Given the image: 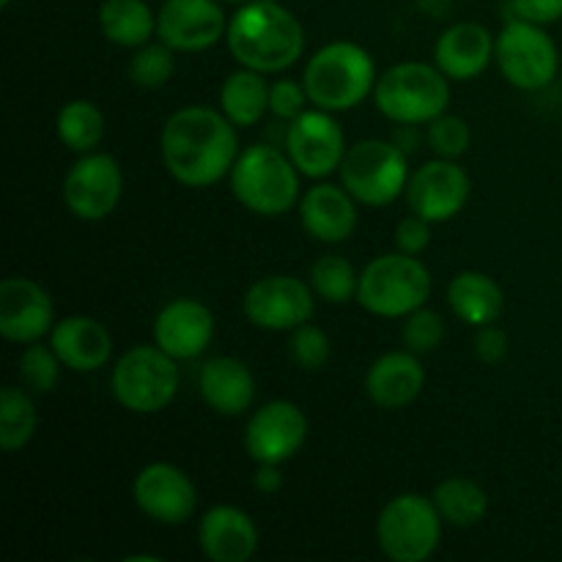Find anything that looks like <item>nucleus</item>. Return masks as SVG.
Masks as SVG:
<instances>
[{
  "label": "nucleus",
  "mask_w": 562,
  "mask_h": 562,
  "mask_svg": "<svg viewBox=\"0 0 562 562\" xmlns=\"http://www.w3.org/2000/svg\"><path fill=\"white\" fill-rule=\"evenodd\" d=\"M162 165L173 181L190 190H206L228 179L239 159V126L220 108L187 104L168 115L159 135Z\"/></svg>",
  "instance_id": "nucleus-1"
},
{
  "label": "nucleus",
  "mask_w": 562,
  "mask_h": 562,
  "mask_svg": "<svg viewBox=\"0 0 562 562\" xmlns=\"http://www.w3.org/2000/svg\"><path fill=\"white\" fill-rule=\"evenodd\" d=\"M225 44L231 58L245 69L280 75L305 53V27L283 3L247 0L228 20Z\"/></svg>",
  "instance_id": "nucleus-2"
},
{
  "label": "nucleus",
  "mask_w": 562,
  "mask_h": 562,
  "mask_svg": "<svg viewBox=\"0 0 562 562\" xmlns=\"http://www.w3.org/2000/svg\"><path fill=\"white\" fill-rule=\"evenodd\" d=\"M376 60L355 42H329L307 58L302 82L313 108L329 113L355 110L373 97L376 88Z\"/></svg>",
  "instance_id": "nucleus-3"
},
{
  "label": "nucleus",
  "mask_w": 562,
  "mask_h": 562,
  "mask_svg": "<svg viewBox=\"0 0 562 562\" xmlns=\"http://www.w3.org/2000/svg\"><path fill=\"white\" fill-rule=\"evenodd\" d=\"M302 173L285 148L252 143L241 148L231 170V192L247 212L258 217H280L300 203Z\"/></svg>",
  "instance_id": "nucleus-4"
},
{
  "label": "nucleus",
  "mask_w": 562,
  "mask_h": 562,
  "mask_svg": "<svg viewBox=\"0 0 562 562\" xmlns=\"http://www.w3.org/2000/svg\"><path fill=\"white\" fill-rule=\"evenodd\" d=\"M373 104L393 124H431L450 108V77L437 64L401 60L379 75Z\"/></svg>",
  "instance_id": "nucleus-5"
},
{
  "label": "nucleus",
  "mask_w": 562,
  "mask_h": 562,
  "mask_svg": "<svg viewBox=\"0 0 562 562\" xmlns=\"http://www.w3.org/2000/svg\"><path fill=\"white\" fill-rule=\"evenodd\" d=\"M434 294V278L420 256L384 252L360 272L357 302L366 313L379 318H406L417 307L428 305Z\"/></svg>",
  "instance_id": "nucleus-6"
},
{
  "label": "nucleus",
  "mask_w": 562,
  "mask_h": 562,
  "mask_svg": "<svg viewBox=\"0 0 562 562\" xmlns=\"http://www.w3.org/2000/svg\"><path fill=\"white\" fill-rule=\"evenodd\" d=\"M338 176L360 206L384 209L404 198L412 170L398 143L366 137L346 148Z\"/></svg>",
  "instance_id": "nucleus-7"
},
{
  "label": "nucleus",
  "mask_w": 562,
  "mask_h": 562,
  "mask_svg": "<svg viewBox=\"0 0 562 562\" xmlns=\"http://www.w3.org/2000/svg\"><path fill=\"white\" fill-rule=\"evenodd\" d=\"M179 360L165 355L157 344L132 346L115 360L110 393L132 415H157L179 395Z\"/></svg>",
  "instance_id": "nucleus-8"
},
{
  "label": "nucleus",
  "mask_w": 562,
  "mask_h": 562,
  "mask_svg": "<svg viewBox=\"0 0 562 562\" xmlns=\"http://www.w3.org/2000/svg\"><path fill=\"white\" fill-rule=\"evenodd\" d=\"M442 527L431 497L406 492L379 510L376 543L390 562H426L437 554Z\"/></svg>",
  "instance_id": "nucleus-9"
},
{
  "label": "nucleus",
  "mask_w": 562,
  "mask_h": 562,
  "mask_svg": "<svg viewBox=\"0 0 562 562\" xmlns=\"http://www.w3.org/2000/svg\"><path fill=\"white\" fill-rule=\"evenodd\" d=\"M494 64L503 71L505 80L519 91H541V88L552 86V80L558 77L560 53L543 25L510 16L503 31L497 33Z\"/></svg>",
  "instance_id": "nucleus-10"
},
{
  "label": "nucleus",
  "mask_w": 562,
  "mask_h": 562,
  "mask_svg": "<svg viewBox=\"0 0 562 562\" xmlns=\"http://www.w3.org/2000/svg\"><path fill=\"white\" fill-rule=\"evenodd\" d=\"M311 283L294 274H267L247 285L241 296V313L256 329L267 333H291L300 324L311 322L316 313Z\"/></svg>",
  "instance_id": "nucleus-11"
},
{
  "label": "nucleus",
  "mask_w": 562,
  "mask_h": 562,
  "mask_svg": "<svg viewBox=\"0 0 562 562\" xmlns=\"http://www.w3.org/2000/svg\"><path fill=\"white\" fill-rule=\"evenodd\" d=\"M60 195L71 217L82 223L108 220L124 195V170L119 159L104 151L80 154V159L66 173Z\"/></svg>",
  "instance_id": "nucleus-12"
},
{
  "label": "nucleus",
  "mask_w": 562,
  "mask_h": 562,
  "mask_svg": "<svg viewBox=\"0 0 562 562\" xmlns=\"http://www.w3.org/2000/svg\"><path fill=\"white\" fill-rule=\"evenodd\" d=\"M346 135L335 113L322 108H307L285 130V154L302 179L324 181L338 173L346 157Z\"/></svg>",
  "instance_id": "nucleus-13"
},
{
  "label": "nucleus",
  "mask_w": 562,
  "mask_h": 562,
  "mask_svg": "<svg viewBox=\"0 0 562 562\" xmlns=\"http://www.w3.org/2000/svg\"><path fill=\"white\" fill-rule=\"evenodd\" d=\"M307 415L289 398L258 406L245 426V450L256 464H289L307 442Z\"/></svg>",
  "instance_id": "nucleus-14"
},
{
  "label": "nucleus",
  "mask_w": 562,
  "mask_h": 562,
  "mask_svg": "<svg viewBox=\"0 0 562 562\" xmlns=\"http://www.w3.org/2000/svg\"><path fill=\"white\" fill-rule=\"evenodd\" d=\"M472 195V179L459 159H428L406 184V206L412 214H420L428 223H448L459 217Z\"/></svg>",
  "instance_id": "nucleus-15"
},
{
  "label": "nucleus",
  "mask_w": 562,
  "mask_h": 562,
  "mask_svg": "<svg viewBox=\"0 0 562 562\" xmlns=\"http://www.w3.org/2000/svg\"><path fill=\"white\" fill-rule=\"evenodd\" d=\"M137 510L157 525H184L198 510V486L181 467L151 461L132 481Z\"/></svg>",
  "instance_id": "nucleus-16"
},
{
  "label": "nucleus",
  "mask_w": 562,
  "mask_h": 562,
  "mask_svg": "<svg viewBox=\"0 0 562 562\" xmlns=\"http://www.w3.org/2000/svg\"><path fill=\"white\" fill-rule=\"evenodd\" d=\"M228 31L220 0H162L157 11V38L176 53H203Z\"/></svg>",
  "instance_id": "nucleus-17"
},
{
  "label": "nucleus",
  "mask_w": 562,
  "mask_h": 562,
  "mask_svg": "<svg viewBox=\"0 0 562 562\" xmlns=\"http://www.w3.org/2000/svg\"><path fill=\"white\" fill-rule=\"evenodd\" d=\"M55 302L33 278H5L0 283V335L9 344H36L55 327Z\"/></svg>",
  "instance_id": "nucleus-18"
},
{
  "label": "nucleus",
  "mask_w": 562,
  "mask_h": 562,
  "mask_svg": "<svg viewBox=\"0 0 562 562\" xmlns=\"http://www.w3.org/2000/svg\"><path fill=\"white\" fill-rule=\"evenodd\" d=\"M154 344L173 360H198L214 340V313L206 302L179 296L159 307L151 324Z\"/></svg>",
  "instance_id": "nucleus-19"
},
{
  "label": "nucleus",
  "mask_w": 562,
  "mask_h": 562,
  "mask_svg": "<svg viewBox=\"0 0 562 562\" xmlns=\"http://www.w3.org/2000/svg\"><path fill=\"white\" fill-rule=\"evenodd\" d=\"M360 203L349 195L344 184L333 181H316L296 203L300 212V225L311 239L322 245H340L351 239L360 223Z\"/></svg>",
  "instance_id": "nucleus-20"
},
{
  "label": "nucleus",
  "mask_w": 562,
  "mask_h": 562,
  "mask_svg": "<svg viewBox=\"0 0 562 562\" xmlns=\"http://www.w3.org/2000/svg\"><path fill=\"white\" fill-rule=\"evenodd\" d=\"M426 390V368L409 349L376 357L366 371V395L379 409H406Z\"/></svg>",
  "instance_id": "nucleus-21"
},
{
  "label": "nucleus",
  "mask_w": 562,
  "mask_h": 562,
  "mask_svg": "<svg viewBox=\"0 0 562 562\" xmlns=\"http://www.w3.org/2000/svg\"><path fill=\"white\" fill-rule=\"evenodd\" d=\"M198 547L212 562H247L258 552V527L236 505H214L198 521Z\"/></svg>",
  "instance_id": "nucleus-22"
},
{
  "label": "nucleus",
  "mask_w": 562,
  "mask_h": 562,
  "mask_svg": "<svg viewBox=\"0 0 562 562\" xmlns=\"http://www.w3.org/2000/svg\"><path fill=\"white\" fill-rule=\"evenodd\" d=\"M49 346L60 357L66 371L75 373H97L113 357V335L99 318L75 316L58 318L49 333Z\"/></svg>",
  "instance_id": "nucleus-23"
},
{
  "label": "nucleus",
  "mask_w": 562,
  "mask_h": 562,
  "mask_svg": "<svg viewBox=\"0 0 562 562\" xmlns=\"http://www.w3.org/2000/svg\"><path fill=\"white\" fill-rule=\"evenodd\" d=\"M497 36L481 22H456L434 44V64L450 80L470 82L494 64Z\"/></svg>",
  "instance_id": "nucleus-24"
},
{
  "label": "nucleus",
  "mask_w": 562,
  "mask_h": 562,
  "mask_svg": "<svg viewBox=\"0 0 562 562\" xmlns=\"http://www.w3.org/2000/svg\"><path fill=\"white\" fill-rule=\"evenodd\" d=\"M203 404L220 417H241L256 404V376L239 357H212L198 373Z\"/></svg>",
  "instance_id": "nucleus-25"
},
{
  "label": "nucleus",
  "mask_w": 562,
  "mask_h": 562,
  "mask_svg": "<svg viewBox=\"0 0 562 562\" xmlns=\"http://www.w3.org/2000/svg\"><path fill=\"white\" fill-rule=\"evenodd\" d=\"M448 305L470 327L497 324L505 311V291L492 274L464 269L448 283Z\"/></svg>",
  "instance_id": "nucleus-26"
},
{
  "label": "nucleus",
  "mask_w": 562,
  "mask_h": 562,
  "mask_svg": "<svg viewBox=\"0 0 562 562\" xmlns=\"http://www.w3.org/2000/svg\"><path fill=\"white\" fill-rule=\"evenodd\" d=\"M269 86L272 82H267V75L239 66L225 77L223 88H220V110L231 124H236L239 130H250V126L261 124L263 115L269 113Z\"/></svg>",
  "instance_id": "nucleus-27"
},
{
  "label": "nucleus",
  "mask_w": 562,
  "mask_h": 562,
  "mask_svg": "<svg viewBox=\"0 0 562 562\" xmlns=\"http://www.w3.org/2000/svg\"><path fill=\"white\" fill-rule=\"evenodd\" d=\"M99 31L115 47L137 49L157 36V14L146 0H102Z\"/></svg>",
  "instance_id": "nucleus-28"
},
{
  "label": "nucleus",
  "mask_w": 562,
  "mask_h": 562,
  "mask_svg": "<svg viewBox=\"0 0 562 562\" xmlns=\"http://www.w3.org/2000/svg\"><path fill=\"white\" fill-rule=\"evenodd\" d=\"M439 516L450 527H475L486 519L488 514V494L477 481L464 475H450L434 486L431 494Z\"/></svg>",
  "instance_id": "nucleus-29"
},
{
  "label": "nucleus",
  "mask_w": 562,
  "mask_h": 562,
  "mask_svg": "<svg viewBox=\"0 0 562 562\" xmlns=\"http://www.w3.org/2000/svg\"><path fill=\"white\" fill-rule=\"evenodd\" d=\"M108 121L104 113L88 99H71L55 115V135L60 146L75 154H91L102 146Z\"/></svg>",
  "instance_id": "nucleus-30"
},
{
  "label": "nucleus",
  "mask_w": 562,
  "mask_h": 562,
  "mask_svg": "<svg viewBox=\"0 0 562 562\" xmlns=\"http://www.w3.org/2000/svg\"><path fill=\"white\" fill-rule=\"evenodd\" d=\"M38 412L33 404L31 393L22 387H3L0 393V448L5 453L27 448L31 439L36 437Z\"/></svg>",
  "instance_id": "nucleus-31"
},
{
  "label": "nucleus",
  "mask_w": 562,
  "mask_h": 562,
  "mask_svg": "<svg viewBox=\"0 0 562 562\" xmlns=\"http://www.w3.org/2000/svg\"><path fill=\"white\" fill-rule=\"evenodd\" d=\"M307 283H311L313 294L327 302V305H346V302L357 300L360 272H357L349 258L322 256L318 261H313Z\"/></svg>",
  "instance_id": "nucleus-32"
},
{
  "label": "nucleus",
  "mask_w": 562,
  "mask_h": 562,
  "mask_svg": "<svg viewBox=\"0 0 562 562\" xmlns=\"http://www.w3.org/2000/svg\"><path fill=\"white\" fill-rule=\"evenodd\" d=\"M176 71V49L168 47L165 42H148L143 47L132 49L130 66H126V75H130L132 86L146 88V91H159L170 82Z\"/></svg>",
  "instance_id": "nucleus-33"
},
{
  "label": "nucleus",
  "mask_w": 562,
  "mask_h": 562,
  "mask_svg": "<svg viewBox=\"0 0 562 562\" xmlns=\"http://www.w3.org/2000/svg\"><path fill=\"white\" fill-rule=\"evenodd\" d=\"M16 366H20L16 371H20V379L25 382V387L38 395L53 393L60 382V371H64V362H60V357L55 355L53 346L49 344L44 346L42 340L27 344L25 349H22L20 362H16Z\"/></svg>",
  "instance_id": "nucleus-34"
},
{
  "label": "nucleus",
  "mask_w": 562,
  "mask_h": 562,
  "mask_svg": "<svg viewBox=\"0 0 562 562\" xmlns=\"http://www.w3.org/2000/svg\"><path fill=\"white\" fill-rule=\"evenodd\" d=\"M329 355H333V344H329V335L318 324L305 322L296 329H291L289 357L294 360L296 368L318 371L322 366H327Z\"/></svg>",
  "instance_id": "nucleus-35"
},
{
  "label": "nucleus",
  "mask_w": 562,
  "mask_h": 562,
  "mask_svg": "<svg viewBox=\"0 0 562 562\" xmlns=\"http://www.w3.org/2000/svg\"><path fill=\"white\" fill-rule=\"evenodd\" d=\"M428 146L437 157L461 159L472 146V130L461 115L442 113L428 124Z\"/></svg>",
  "instance_id": "nucleus-36"
},
{
  "label": "nucleus",
  "mask_w": 562,
  "mask_h": 562,
  "mask_svg": "<svg viewBox=\"0 0 562 562\" xmlns=\"http://www.w3.org/2000/svg\"><path fill=\"white\" fill-rule=\"evenodd\" d=\"M401 338L404 346L415 355H431L434 349H439L445 340V322L437 311H431L428 305L417 307L415 313L404 318V327H401Z\"/></svg>",
  "instance_id": "nucleus-37"
},
{
  "label": "nucleus",
  "mask_w": 562,
  "mask_h": 562,
  "mask_svg": "<svg viewBox=\"0 0 562 562\" xmlns=\"http://www.w3.org/2000/svg\"><path fill=\"white\" fill-rule=\"evenodd\" d=\"M307 104H311V97L305 91V82H296L285 77V80H274L269 86V113L274 119L285 121V124L300 119L307 110Z\"/></svg>",
  "instance_id": "nucleus-38"
},
{
  "label": "nucleus",
  "mask_w": 562,
  "mask_h": 562,
  "mask_svg": "<svg viewBox=\"0 0 562 562\" xmlns=\"http://www.w3.org/2000/svg\"><path fill=\"white\" fill-rule=\"evenodd\" d=\"M431 225L426 217H420V214H406L404 220L398 223V228H395V247H398L401 252H409V256H420V252L428 250V245H431Z\"/></svg>",
  "instance_id": "nucleus-39"
},
{
  "label": "nucleus",
  "mask_w": 562,
  "mask_h": 562,
  "mask_svg": "<svg viewBox=\"0 0 562 562\" xmlns=\"http://www.w3.org/2000/svg\"><path fill=\"white\" fill-rule=\"evenodd\" d=\"M472 351H475L477 362H483V366H499L510 351L508 333L503 327H497V324L477 327L475 340H472Z\"/></svg>",
  "instance_id": "nucleus-40"
},
{
  "label": "nucleus",
  "mask_w": 562,
  "mask_h": 562,
  "mask_svg": "<svg viewBox=\"0 0 562 562\" xmlns=\"http://www.w3.org/2000/svg\"><path fill=\"white\" fill-rule=\"evenodd\" d=\"M510 16L532 25H554L562 20V0H510Z\"/></svg>",
  "instance_id": "nucleus-41"
},
{
  "label": "nucleus",
  "mask_w": 562,
  "mask_h": 562,
  "mask_svg": "<svg viewBox=\"0 0 562 562\" xmlns=\"http://www.w3.org/2000/svg\"><path fill=\"white\" fill-rule=\"evenodd\" d=\"M256 475H252V488L261 494H278L283 488V472L280 464H256Z\"/></svg>",
  "instance_id": "nucleus-42"
},
{
  "label": "nucleus",
  "mask_w": 562,
  "mask_h": 562,
  "mask_svg": "<svg viewBox=\"0 0 562 562\" xmlns=\"http://www.w3.org/2000/svg\"><path fill=\"white\" fill-rule=\"evenodd\" d=\"M220 3H231V5H241V3H247V0H220Z\"/></svg>",
  "instance_id": "nucleus-43"
},
{
  "label": "nucleus",
  "mask_w": 562,
  "mask_h": 562,
  "mask_svg": "<svg viewBox=\"0 0 562 562\" xmlns=\"http://www.w3.org/2000/svg\"><path fill=\"white\" fill-rule=\"evenodd\" d=\"M11 3V0H0V5H3V9H5V5H9Z\"/></svg>",
  "instance_id": "nucleus-44"
},
{
  "label": "nucleus",
  "mask_w": 562,
  "mask_h": 562,
  "mask_svg": "<svg viewBox=\"0 0 562 562\" xmlns=\"http://www.w3.org/2000/svg\"><path fill=\"white\" fill-rule=\"evenodd\" d=\"M274 3H283V0H274Z\"/></svg>",
  "instance_id": "nucleus-45"
}]
</instances>
